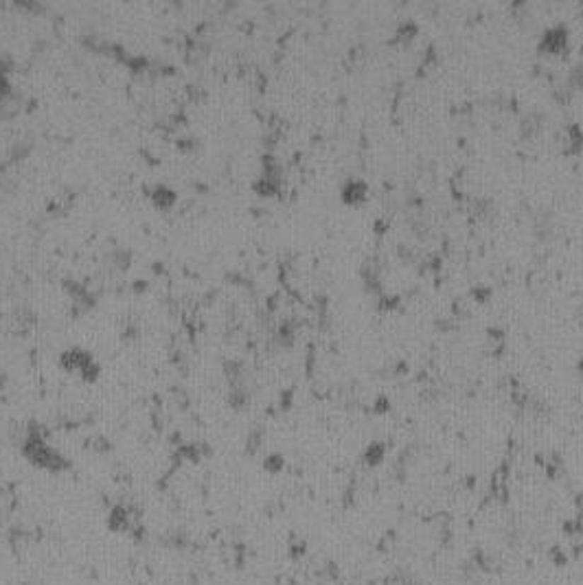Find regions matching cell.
I'll use <instances>...</instances> for the list:
<instances>
[{"mask_svg":"<svg viewBox=\"0 0 583 585\" xmlns=\"http://www.w3.org/2000/svg\"><path fill=\"white\" fill-rule=\"evenodd\" d=\"M22 454H25V458L31 465H35L37 469H44V471H51V474H59V471L69 467V461L37 434L27 436L25 445H22Z\"/></svg>","mask_w":583,"mask_h":585,"instance_id":"obj_1","label":"cell"},{"mask_svg":"<svg viewBox=\"0 0 583 585\" xmlns=\"http://www.w3.org/2000/svg\"><path fill=\"white\" fill-rule=\"evenodd\" d=\"M154 202L158 207H163V209H167V207H171L173 202H175V195H173V191H169V189H165V187H158L154 191Z\"/></svg>","mask_w":583,"mask_h":585,"instance_id":"obj_9","label":"cell"},{"mask_svg":"<svg viewBox=\"0 0 583 585\" xmlns=\"http://www.w3.org/2000/svg\"><path fill=\"white\" fill-rule=\"evenodd\" d=\"M281 467H283V458H281V456H277V454H272L270 458L265 461V469H267V471H272V474H277V471H279Z\"/></svg>","mask_w":583,"mask_h":585,"instance_id":"obj_10","label":"cell"},{"mask_svg":"<svg viewBox=\"0 0 583 585\" xmlns=\"http://www.w3.org/2000/svg\"><path fill=\"white\" fill-rule=\"evenodd\" d=\"M108 526L115 531V533H123L129 528V513L123 509V506H115L108 517Z\"/></svg>","mask_w":583,"mask_h":585,"instance_id":"obj_5","label":"cell"},{"mask_svg":"<svg viewBox=\"0 0 583 585\" xmlns=\"http://www.w3.org/2000/svg\"><path fill=\"white\" fill-rule=\"evenodd\" d=\"M388 585H410L406 579H393V581H388Z\"/></svg>","mask_w":583,"mask_h":585,"instance_id":"obj_11","label":"cell"},{"mask_svg":"<svg viewBox=\"0 0 583 585\" xmlns=\"http://www.w3.org/2000/svg\"><path fill=\"white\" fill-rule=\"evenodd\" d=\"M581 149H583V129L579 125H568L564 151L566 154H579Z\"/></svg>","mask_w":583,"mask_h":585,"instance_id":"obj_6","label":"cell"},{"mask_svg":"<svg viewBox=\"0 0 583 585\" xmlns=\"http://www.w3.org/2000/svg\"><path fill=\"white\" fill-rule=\"evenodd\" d=\"M64 366L71 369V371H77L83 377H91V379L97 375V364L93 362V357L81 349H73V351L66 353L64 355Z\"/></svg>","mask_w":583,"mask_h":585,"instance_id":"obj_3","label":"cell"},{"mask_svg":"<svg viewBox=\"0 0 583 585\" xmlns=\"http://www.w3.org/2000/svg\"><path fill=\"white\" fill-rule=\"evenodd\" d=\"M340 197H342L345 204L357 207V204H362V202L369 197V187H366L364 180H360V178H351V180H347V183H345V187H342V191H340Z\"/></svg>","mask_w":583,"mask_h":585,"instance_id":"obj_4","label":"cell"},{"mask_svg":"<svg viewBox=\"0 0 583 585\" xmlns=\"http://www.w3.org/2000/svg\"><path fill=\"white\" fill-rule=\"evenodd\" d=\"M417 31H419V27H417V22H412V20H406V22H401V25L397 27V40L399 42H410L415 35H417Z\"/></svg>","mask_w":583,"mask_h":585,"instance_id":"obj_8","label":"cell"},{"mask_svg":"<svg viewBox=\"0 0 583 585\" xmlns=\"http://www.w3.org/2000/svg\"><path fill=\"white\" fill-rule=\"evenodd\" d=\"M384 458H386V445L382 441H373L364 452V463L369 467H377Z\"/></svg>","mask_w":583,"mask_h":585,"instance_id":"obj_7","label":"cell"},{"mask_svg":"<svg viewBox=\"0 0 583 585\" xmlns=\"http://www.w3.org/2000/svg\"><path fill=\"white\" fill-rule=\"evenodd\" d=\"M568 29L564 25H557L544 31V35L540 37V44H537V51L542 55H562L568 51Z\"/></svg>","mask_w":583,"mask_h":585,"instance_id":"obj_2","label":"cell"}]
</instances>
